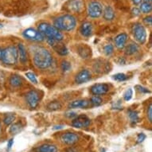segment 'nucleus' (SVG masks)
Returning <instances> with one entry per match:
<instances>
[{"instance_id": "44", "label": "nucleus", "mask_w": 152, "mask_h": 152, "mask_svg": "<svg viewBox=\"0 0 152 152\" xmlns=\"http://www.w3.org/2000/svg\"><path fill=\"white\" fill-rule=\"evenodd\" d=\"M144 3H151L152 0H143Z\"/></svg>"}, {"instance_id": "1", "label": "nucleus", "mask_w": 152, "mask_h": 152, "mask_svg": "<svg viewBox=\"0 0 152 152\" xmlns=\"http://www.w3.org/2000/svg\"><path fill=\"white\" fill-rule=\"evenodd\" d=\"M33 60L36 67L41 69H45L52 64L53 57L49 50L43 47H39L34 53Z\"/></svg>"}, {"instance_id": "17", "label": "nucleus", "mask_w": 152, "mask_h": 152, "mask_svg": "<svg viewBox=\"0 0 152 152\" xmlns=\"http://www.w3.org/2000/svg\"><path fill=\"white\" fill-rule=\"evenodd\" d=\"M103 16L106 21H112L115 18V11L112 9V7L107 6L104 8V10H103Z\"/></svg>"}, {"instance_id": "46", "label": "nucleus", "mask_w": 152, "mask_h": 152, "mask_svg": "<svg viewBox=\"0 0 152 152\" xmlns=\"http://www.w3.org/2000/svg\"><path fill=\"white\" fill-rule=\"evenodd\" d=\"M0 128H1V124H0Z\"/></svg>"}, {"instance_id": "8", "label": "nucleus", "mask_w": 152, "mask_h": 152, "mask_svg": "<svg viewBox=\"0 0 152 152\" xmlns=\"http://www.w3.org/2000/svg\"><path fill=\"white\" fill-rule=\"evenodd\" d=\"M90 123H91V120L87 115H80L72 120V125L77 128H85L89 126Z\"/></svg>"}, {"instance_id": "2", "label": "nucleus", "mask_w": 152, "mask_h": 152, "mask_svg": "<svg viewBox=\"0 0 152 152\" xmlns=\"http://www.w3.org/2000/svg\"><path fill=\"white\" fill-rule=\"evenodd\" d=\"M18 59V49L13 45L0 49V61L6 65H15Z\"/></svg>"}, {"instance_id": "22", "label": "nucleus", "mask_w": 152, "mask_h": 152, "mask_svg": "<svg viewBox=\"0 0 152 152\" xmlns=\"http://www.w3.org/2000/svg\"><path fill=\"white\" fill-rule=\"evenodd\" d=\"M138 50H139L138 45L134 43H131L125 49V53L127 55H133L135 53H137Z\"/></svg>"}, {"instance_id": "39", "label": "nucleus", "mask_w": 152, "mask_h": 152, "mask_svg": "<svg viewBox=\"0 0 152 152\" xmlns=\"http://www.w3.org/2000/svg\"><path fill=\"white\" fill-rule=\"evenodd\" d=\"M132 13L133 15H135V16H138V15L140 14V9H138V8L135 7V8H133V9L132 10Z\"/></svg>"}, {"instance_id": "16", "label": "nucleus", "mask_w": 152, "mask_h": 152, "mask_svg": "<svg viewBox=\"0 0 152 152\" xmlns=\"http://www.w3.org/2000/svg\"><path fill=\"white\" fill-rule=\"evenodd\" d=\"M80 34L85 37H89L92 34V26L90 23L85 22L81 25L80 28Z\"/></svg>"}, {"instance_id": "10", "label": "nucleus", "mask_w": 152, "mask_h": 152, "mask_svg": "<svg viewBox=\"0 0 152 152\" xmlns=\"http://www.w3.org/2000/svg\"><path fill=\"white\" fill-rule=\"evenodd\" d=\"M26 102H27L28 105L31 108H35L39 102V94L37 91L32 90L26 94Z\"/></svg>"}, {"instance_id": "26", "label": "nucleus", "mask_w": 152, "mask_h": 152, "mask_svg": "<svg viewBox=\"0 0 152 152\" xmlns=\"http://www.w3.org/2000/svg\"><path fill=\"white\" fill-rule=\"evenodd\" d=\"M152 7H151V3H141L140 7V12L144 13V14H147V13H150L151 11Z\"/></svg>"}, {"instance_id": "15", "label": "nucleus", "mask_w": 152, "mask_h": 152, "mask_svg": "<svg viewBox=\"0 0 152 152\" xmlns=\"http://www.w3.org/2000/svg\"><path fill=\"white\" fill-rule=\"evenodd\" d=\"M127 34L125 33H122V34H120L119 35H117L115 38V46L118 48V49H123L124 48L125 44L127 42Z\"/></svg>"}, {"instance_id": "33", "label": "nucleus", "mask_w": 152, "mask_h": 152, "mask_svg": "<svg viewBox=\"0 0 152 152\" xmlns=\"http://www.w3.org/2000/svg\"><path fill=\"white\" fill-rule=\"evenodd\" d=\"M132 96H133V91H132V88H129L125 92L124 95V99L126 101H128L132 99Z\"/></svg>"}, {"instance_id": "36", "label": "nucleus", "mask_w": 152, "mask_h": 152, "mask_svg": "<svg viewBox=\"0 0 152 152\" xmlns=\"http://www.w3.org/2000/svg\"><path fill=\"white\" fill-rule=\"evenodd\" d=\"M145 139H146V135L145 134H143V133H140V134H139L137 136V143H141V142H142L143 141L145 140Z\"/></svg>"}, {"instance_id": "38", "label": "nucleus", "mask_w": 152, "mask_h": 152, "mask_svg": "<svg viewBox=\"0 0 152 152\" xmlns=\"http://www.w3.org/2000/svg\"><path fill=\"white\" fill-rule=\"evenodd\" d=\"M136 88H139L138 90H139L140 92H143V93H149L150 92L149 90H147V88H145L142 87V86H139V85H138V86H136Z\"/></svg>"}, {"instance_id": "28", "label": "nucleus", "mask_w": 152, "mask_h": 152, "mask_svg": "<svg viewBox=\"0 0 152 152\" xmlns=\"http://www.w3.org/2000/svg\"><path fill=\"white\" fill-rule=\"evenodd\" d=\"M15 120V114H8L4 117L3 119V123L5 124L6 125H10L12 124Z\"/></svg>"}, {"instance_id": "7", "label": "nucleus", "mask_w": 152, "mask_h": 152, "mask_svg": "<svg viewBox=\"0 0 152 152\" xmlns=\"http://www.w3.org/2000/svg\"><path fill=\"white\" fill-rule=\"evenodd\" d=\"M23 36L29 40L34 42H42L44 40V36L39 31L32 28L26 29L23 32Z\"/></svg>"}, {"instance_id": "23", "label": "nucleus", "mask_w": 152, "mask_h": 152, "mask_svg": "<svg viewBox=\"0 0 152 152\" xmlns=\"http://www.w3.org/2000/svg\"><path fill=\"white\" fill-rule=\"evenodd\" d=\"M61 107H62V105L58 100L51 101L47 104V109L50 111H57V110L61 109Z\"/></svg>"}, {"instance_id": "32", "label": "nucleus", "mask_w": 152, "mask_h": 152, "mask_svg": "<svg viewBox=\"0 0 152 152\" xmlns=\"http://www.w3.org/2000/svg\"><path fill=\"white\" fill-rule=\"evenodd\" d=\"M104 53L106 55H111L114 51V48H113V45H111V44H108V45H106L104 48Z\"/></svg>"}, {"instance_id": "3", "label": "nucleus", "mask_w": 152, "mask_h": 152, "mask_svg": "<svg viewBox=\"0 0 152 152\" xmlns=\"http://www.w3.org/2000/svg\"><path fill=\"white\" fill-rule=\"evenodd\" d=\"M53 25L58 30L71 31L76 27L77 20L72 15H65L56 18Z\"/></svg>"}, {"instance_id": "41", "label": "nucleus", "mask_w": 152, "mask_h": 152, "mask_svg": "<svg viewBox=\"0 0 152 152\" xmlns=\"http://www.w3.org/2000/svg\"><path fill=\"white\" fill-rule=\"evenodd\" d=\"M76 113L75 112H69V113H67L66 114V116H68V117H74V116H76Z\"/></svg>"}, {"instance_id": "45", "label": "nucleus", "mask_w": 152, "mask_h": 152, "mask_svg": "<svg viewBox=\"0 0 152 152\" xmlns=\"http://www.w3.org/2000/svg\"><path fill=\"white\" fill-rule=\"evenodd\" d=\"M0 27H2V25H1V24H0Z\"/></svg>"}, {"instance_id": "12", "label": "nucleus", "mask_w": 152, "mask_h": 152, "mask_svg": "<svg viewBox=\"0 0 152 152\" xmlns=\"http://www.w3.org/2000/svg\"><path fill=\"white\" fill-rule=\"evenodd\" d=\"M90 90L92 94L95 96L104 95L108 92L109 86L107 84H96V85H92Z\"/></svg>"}, {"instance_id": "35", "label": "nucleus", "mask_w": 152, "mask_h": 152, "mask_svg": "<svg viewBox=\"0 0 152 152\" xmlns=\"http://www.w3.org/2000/svg\"><path fill=\"white\" fill-rule=\"evenodd\" d=\"M147 116L150 123L152 122V104H150L149 107H147Z\"/></svg>"}, {"instance_id": "5", "label": "nucleus", "mask_w": 152, "mask_h": 152, "mask_svg": "<svg viewBox=\"0 0 152 152\" xmlns=\"http://www.w3.org/2000/svg\"><path fill=\"white\" fill-rule=\"evenodd\" d=\"M87 12L88 16L92 18H96L101 16L103 13V7L101 3L97 1L90 2L88 5Z\"/></svg>"}, {"instance_id": "43", "label": "nucleus", "mask_w": 152, "mask_h": 152, "mask_svg": "<svg viewBox=\"0 0 152 152\" xmlns=\"http://www.w3.org/2000/svg\"><path fill=\"white\" fill-rule=\"evenodd\" d=\"M63 127V126H56L54 127V129H61Z\"/></svg>"}, {"instance_id": "24", "label": "nucleus", "mask_w": 152, "mask_h": 152, "mask_svg": "<svg viewBox=\"0 0 152 152\" xmlns=\"http://www.w3.org/2000/svg\"><path fill=\"white\" fill-rule=\"evenodd\" d=\"M23 125L20 123H15L10 127V133L11 135H16L23 130Z\"/></svg>"}, {"instance_id": "34", "label": "nucleus", "mask_w": 152, "mask_h": 152, "mask_svg": "<svg viewBox=\"0 0 152 152\" xmlns=\"http://www.w3.org/2000/svg\"><path fill=\"white\" fill-rule=\"evenodd\" d=\"M26 77H27L32 83H34V84H37V77H36V76H35L33 72H26Z\"/></svg>"}, {"instance_id": "25", "label": "nucleus", "mask_w": 152, "mask_h": 152, "mask_svg": "<svg viewBox=\"0 0 152 152\" xmlns=\"http://www.w3.org/2000/svg\"><path fill=\"white\" fill-rule=\"evenodd\" d=\"M81 7H82V3L80 0H74L72 2H70V10H74V11H79Z\"/></svg>"}, {"instance_id": "13", "label": "nucleus", "mask_w": 152, "mask_h": 152, "mask_svg": "<svg viewBox=\"0 0 152 152\" xmlns=\"http://www.w3.org/2000/svg\"><path fill=\"white\" fill-rule=\"evenodd\" d=\"M91 73L88 70L84 69L79 72L75 77V82L77 84H83L90 80Z\"/></svg>"}, {"instance_id": "31", "label": "nucleus", "mask_w": 152, "mask_h": 152, "mask_svg": "<svg viewBox=\"0 0 152 152\" xmlns=\"http://www.w3.org/2000/svg\"><path fill=\"white\" fill-rule=\"evenodd\" d=\"M61 69L64 72H67V71H69L71 69V64L69 61H63L62 62H61Z\"/></svg>"}, {"instance_id": "11", "label": "nucleus", "mask_w": 152, "mask_h": 152, "mask_svg": "<svg viewBox=\"0 0 152 152\" xmlns=\"http://www.w3.org/2000/svg\"><path fill=\"white\" fill-rule=\"evenodd\" d=\"M79 140V136L72 132H66L61 136V141L66 145H72Z\"/></svg>"}, {"instance_id": "30", "label": "nucleus", "mask_w": 152, "mask_h": 152, "mask_svg": "<svg viewBox=\"0 0 152 152\" xmlns=\"http://www.w3.org/2000/svg\"><path fill=\"white\" fill-rule=\"evenodd\" d=\"M113 79L117 81H124L127 79V77L124 73H117L113 76Z\"/></svg>"}, {"instance_id": "29", "label": "nucleus", "mask_w": 152, "mask_h": 152, "mask_svg": "<svg viewBox=\"0 0 152 152\" xmlns=\"http://www.w3.org/2000/svg\"><path fill=\"white\" fill-rule=\"evenodd\" d=\"M103 100L102 99L98 96H94L91 98L90 100V104H92V106H100L102 104Z\"/></svg>"}, {"instance_id": "19", "label": "nucleus", "mask_w": 152, "mask_h": 152, "mask_svg": "<svg viewBox=\"0 0 152 152\" xmlns=\"http://www.w3.org/2000/svg\"><path fill=\"white\" fill-rule=\"evenodd\" d=\"M37 152H58V148L55 145L45 143L38 147Z\"/></svg>"}, {"instance_id": "42", "label": "nucleus", "mask_w": 152, "mask_h": 152, "mask_svg": "<svg viewBox=\"0 0 152 152\" xmlns=\"http://www.w3.org/2000/svg\"><path fill=\"white\" fill-rule=\"evenodd\" d=\"M132 2H133V3H134L135 5H139V4L141 3L142 0H132Z\"/></svg>"}, {"instance_id": "20", "label": "nucleus", "mask_w": 152, "mask_h": 152, "mask_svg": "<svg viewBox=\"0 0 152 152\" xmlns=\"http://www.w3.org/2000/svg\"><path fill=\"white\" fill-rule=\"evenodd\" d=\"M9 83L13 87H18L23 84V79L20 77V76H18L17 74H14L10 77Z\"/></svg>"}, {"instance_id": "27", "label": "nucleus", "mask_w": 152, "mask_h": 152, "mask_svg": "<svg viewBox=\"0 0 152 152\" xmlns=\"http://www.w3.org/2000/svg\"><path fill=\"white\" fill-rule=\"evenodd\" d=\"M128 116L130 118V120L132 124H136L139 122V115L138 113L135 111H129L128 112Z\"/></svg>"}, {"instance_id": "37", "label": "nucleus", "mask_w": 152, "mask_h": 152, "mask_svg": "<svg viewBox=\"0 0 152 152\" xmlns=\"http://www.w3.org/2000/svg\"><path fill=\"white\" fill-rule=\"evenodd\" d=\"M143 21H144V23H146V24H147V25H151V23H152V18L151 16L150 15V16H147V17L144 18V19H143Z\"/></svg>"}, {"instance_id": "14", "label": "nucleus", "mask_w": 152, "mask_h": 152, "mask_svg": "<svg viewBox=\"0 0 152 152\" xmlns=\"http://www.w3.org/2000/svg\"><path fill=\"white\" fill-rule=\"evenodd\" d=\"M90 106V102L86 100H77L69 104V108H87Z\"/></svg>"}, {"instance_id": "6", "label": "nucleus", "mask_w": 152, "mask_h": 152, "mask_svg": "<svg viewBox=\"0 0 152 152\" xmlns=\"http://www.w3.org/2000/svg\"><path fill=\"white\" fill-rule=\"evenodd\" d=\"M133 35L138 42L143 44L147 40V32L143 26L135 24L133 27Z\"/></svg>"}, {"instance_id": "18", "label": "nucleus", "mask_w": 152, "mask_h": 152, "mask_svg": "<svg viewBox=\"0 0 152 152\" xmlns=\"http://www.w3.org/2000/svg\"><path fill=\"white\" fill-rule=\"evenodd\" d=\"M18 58L20 59L22 63H26L27 61V56H26V51L23 44L19 43L18 45Z\"/></svg>"}, {"instance_id": "9", "label": "nucleus", "mask_w": 152, "mask_h": 152, "mask_svg": "<svg viewBox=\"0 0 152 152\" xmlns=\"http://www.w3.org/2000/svg\"><path fill=\"white\" fill-rule=\"evenodd\" d=\"M47 42L49 43V45L60 55L65 56L68 53L67 48L65 47V45L64 44L60 43V41L47 38Z\"/></svg>"}, {"instance_id": "4", "label": "nucleus", "mask_w": 152, "mask_h": 152, "mask_svg": "<svg viewBox=\"0 0 152 152\" xmlns=\"http://www.w3.org/2000/svg\"><path fill=\"white\" fill-rule=\"evenodd\" d=\"M38 31L47 38L54 40L61 41L63 39L62 34L54 26H51L49 23H42L38 25Z\"/></svg>"}, {"instance_id": "21", "label": "nucleus", "mask_w": 152, "mask_h": 152, "mask_svg": "<svg viewBox=\"0 0 152 152\" xmlns=\"http://www.w3.org/2000/svg\"><path fill=\"white\" fill-rule=\"evenodd\" d=\"M78 53L83 58H88L91 55V49L86 45L80 46L78 48Z\"/></svg>"}, {"instance_id": "40", "label": "nucleus", "mask_w": 152, "mask_h": 152, "mask_svg": "<svg viewBox=\"0 0 152 152\" xmlns=\"http://www.w3.org/2000/svg\"><path fill=\"white\" fill-rule=\"evenodd\" d=\"M13 144H14V140L13 139H10L9 141H8V143H7V151L10 150V148L12 147Z\"/></svg>"}]
</instances>
